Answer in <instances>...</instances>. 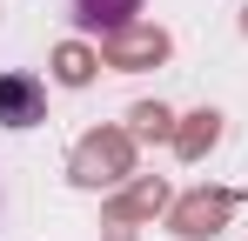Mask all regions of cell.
<instances>
[{
    "mask_svg": "<svg viewBox=\"0 0 248 241\" xmlns=\"http://www.w3.org/2000/svg\"><path fill=\"white\" fill-rule=\"evenodd\" d=\"M47 120V87L34 74H0V127H34Z\"/></svg>",
    "mask_w": 248,
    "mask_h": 241,
    "instance_id": "1",
    "label": "cell"
},
{
    "mask_svg": "<svg viewBox=\"0 0 248 241\" xmlns=\"http://www.w3.org/2000/svg\"><path fill=\"white\" fill-rule=\"evenodd\" d=\"M134 14H141V0H74L81 34H121Z\"/></svg>",
    "mask_w": 248,
    "mask_h": 241,
    "instance_id": "2",
    "label": "cell"
}]
</instances>
